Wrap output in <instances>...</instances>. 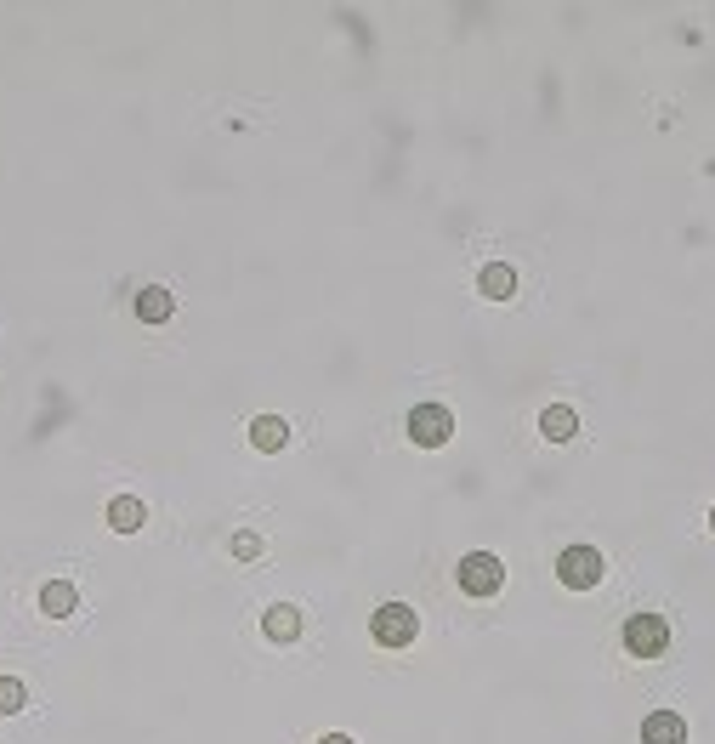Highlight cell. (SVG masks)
<instances>
[{
  "label": "cell",
  "mask_w": 715,
  "mask_h": 744,
  "mask_svg": "<svg viewBox=\"0 0 715 744\" xmlns=\"http://www.w3.org/2000/svg\"><path fill=\"white\" fill-rule=\"evenodd\" d=\"M74 608H80V591L69 580H46L40 585V614H52V620H69Z\"/></svg>",
  "instance_id": "8"
},
{
  "label": "cell",
  "mask_w": 715,
  "mask_h": 744,
  "mask_svg": "<svg viewBox=\"0 0 715 744\" xmlns=\"http://www.w3.org/2000/svg\"><path fill=\"white\" fill-rule=\"evenodd\" d=\"M108 529H114V534H137L142 529V500H131V495L108 500Z\"/></svg>",
  "instance_id": "13"
},
{
  "label": "cell",
  "mask_w": 715,
  "mask_h": 744,
  "mask_svg": "<svg viewBox=\"0 0 715 744\" xmlns=\"http://www.w3.org/2000/svg\"><path fill=\"white\" fill-rule=\"evenodd\" d=\"M477 290H483L489 302H511V296H517V267H511V262H489L483 273H477Z\"/></svg>",
  "instance_id": "7"
},
{
  "label": "cell",
  "mask_w": 715,
  "mask_h": 744,
  "mask_svg": "<svg viewBox=\"0 0 715 744\" xmlns=\"http://www.w3.org/2000/svg\"><path fill=\"white\" fill-rule=\"evenodd\" d=\"M23 699H29V693H23V682H18V676H0V716H18V710H23Z\"/></svg>",
  "instance_id": "14"
},
{
  "label": "cell",
  "mask_w": 715,
  "mask_h": 744,
  "mask_svg": "<svg viewBox=\"0 0 715 744\" xmlns=\"http://www.w3.org/2000/svg\"><path fill=\"white\" fill-rule=\"evenodd\" d=\"M318 744H358V739H347V733H324Z\"/></svg>",
  "instance_id": "16"
},
{
  "label": "cell",
  "mask_w": 715,
  "mask_h": 744,
  "mask_svg": "<svg viewBox=\"0 0 715 744\" xmlns=\"http://www.w3.org/2000/svg\"><path fill=\"white\" fill-rule=\"evenodd\" d=\"M454 580H460V591H466V597H494V591H500V580H506V568H500V557H494V551H471V557H460Z\"/></svg>",
  "instance_id": "3"
},
{
  "label": "cell",
  "mask_w": 715,
  "mask_h": 744,
  "mask_svg": "<svg viewBox=\"0 0 715 744\" xmlns=\"http://www.w3.org/2000/svg\"><path fill=\"white\" fill-rule=\"evenodd\" d=\"M250 443H256L262 455H279L284 443H290V426H284L279 415H256V421H250Z\"/></svg>",
  "instance_id": "9"
},
{
  "label": "cell",
  "mask_w": 715,
  "mask_h": 744,
  "mask_svg": "<svg viewBox=\"0 0 715 744\" xmlns=\"http://www.w3.org/2000/svg\"><path fill=\"white\" fill-rule=\"evenodd\" d=\"M710 529H715V506H710Z\"/></svg>",
  "instance_id": "17"
},
{
  "label": "cell",
  "mask_w": 715,
  "mask_h": 744,
  "mask_svg": "<svg viewBox=\"0 0 715 744\" xmlns=\"http://www.w3.org/2000/svg\"><path fill=\"white\" fill-rule=\"evenodd\" d=\"M540 432H545L551 443H568V438L579 432V415H574L568 404H551V409L540 415Z\"/></svg>",
  "instance_id": "12"
},
{
  "label": "cell",
  "mask_w": 715,
  "mask_h": 744,
  "mask_svg": "<svg viewBox=\"0 0 715 744\" xmlns=\"http://www.w3.org/2000/svg\"><path fill=\"white\" fill-rule=\"evenodd\" d=\"M233 551H239V557H256V551H262V540H256V534H239V540H233Z\"/></svg>",
  "instance_id": "15"
},
{
  "label": "cell",
  "mask_w": 715,
  "mask_h": 744,
  "mask_svg": "<svg viewBox=\"0 0 715 744\" xmlns=\"http://www.w3.org/2000/svg\"><path fill=\"white\" fill-rule=\"evenodd\" d=\"M557 580L568 585V591H591V585L602 580V557H596L591 546H568L557 557Z\"/></svg>",
  "instance_id": "5"
},
{
  "label": "cell",
  "mask_w": 715,
  "mask_h": 744,
  "mask_svg": "<svg viewBox=\"0 0 715 744\" xmlns=\"http://www.w3.org/2000/svg\"><path fill=\"white\" fill-rule=\"evenodd\" d=\"M415 631H420L415 608H403V603L375 608V620H369V637L381 642V648H409V642H415Z\"/></svg>",
  "instance_id": "4"
},
{
  "label": "cell",
  "mask_w": 715,
  "mask_h": 744,
  "mask_svg": "<svg viewBox=\"0 0 715 744\" xmlns=\"http://www.w3.org/2000/svg\"><path fill=\"white\" fill-rule=\"evenodd\" d=\"M642 744H687V722L676 710H653L642 722Z\"/></svg>",
  "instance_id": "6"
},
{
  "label": "cell",
  "mask_w": 715,
  "mask_h": 744,
  "mask_svg": "<svg viewBox=\"0 0 715 744\" xmlns=\"http://www.w3.org/2000/svg\"><path fill=\"white\" fill-rule=\"evenodd\" d=\"M403 432H409L415 449H443V443L454 438V415L443 404H415L403 415Z\"/></svg>",
  "instance_id": "1"
},
{
  "label": "cell",
  "mask_w": 715,
  "mask_h": 744,
  "mask_svg": "<svg viewBox=\"0 0 715 744\" xmlns=\"http://www.w3.org/2000/svg\"><path fill=\"white\" fill-rule=\"evenodd\" d=\"M625 654L630 659L670 654V620H664V614H630L625 620Z\"/></svg>",
  "instance_id": "2"
},
{
  "label": "cell",
  "mask_w": 715,
  "mask_h": 744,
  "mask_svg": "<svg viewBox=\"0 0 715 744\" xmlns=\"http://www.w3.org/2000/svg\"><path fill=\"white\" fill-rule=\"evenodd\" d=\"M262 631H267V637H273V642H296V637H301V608H290V603L267 608Z\"/></svg>",
  "instance_id": "11"
},
{
  "label": "cell",
  "mask_w": 715,
  "mask_h": 744,
  "mask_svg": "<svg viewBox=\"0 0 715 744\" xmlns=\"http://www.w3.org/2000/svg\"><path fill=\"white\" fill-rule=\"evenodd\" d=\"M171 313H176V296H171V290H159V284H148V290L137 296V319H142V324H165Z\"/></svg>",
  "instance_id": "10"
}]
</instances>
